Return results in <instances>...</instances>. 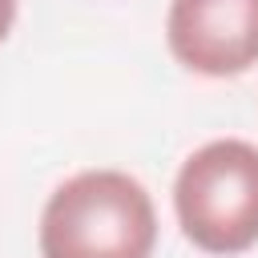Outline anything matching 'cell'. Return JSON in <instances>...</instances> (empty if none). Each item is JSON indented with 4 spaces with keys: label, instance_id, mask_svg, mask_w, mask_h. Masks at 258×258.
<instances>
[{
    "label": "cell",
    "instance_id": "obj_1",
    "mask_svg": "<svg viewBox=\"0 0 258 258\" xmlns=\"http://www.w3.org/2000/svg\"><path fill=\"white\" fill-rule=\"evenodd\" d=\"M153 246V198L121 169H81L44 202L40 258H149Z\"/></svg>",
    "mask_w": 258,
    "mask_h": 258
},
{
    "label": "cell",
    "instance_id": "obj_3",
    "mask_svg": "<svg viewBox=\"0 0 258 258\" xmlns=\"http://www.w3.org/2000/svg\"><path fill=\"white\" fill-rule=\"evenodd\" d=\"M165 40L189 73L238 77L258 64V0H173Z\"/></svg>",
    "mask_w": 258,
    "mask_h": 258
},
{
    "label": "cell",
    "instance_id": "obj_4",
    "mask_svg": "<svg viewBox=\"0 0 258 258\" xmlns=\"http://www.w3.org/2000/svg\"><path fill=\"white\" fill-rule=\"evenodd\" d=\"M12 20H16V0H0V40L12 32Z\"/></svg>",
    "mask_w": 258,
    "mask_h": 258
},
{
    "label": "cell",
    "instance_id": "obj_2",
    "mask_svg": "<svg viewBox=\"0 0 258 258\" xmlns=\"http://www.w3.org/2000/svg\"><path fill=\"white\" fill-rule=\"evenodd\" d=\"M181 234L206 254H242L258 242V145L218 137L194 149L173 181Z\"/></svg>",
    "mask_w": 258,
    "mask_h": 258
}]
</instances>
